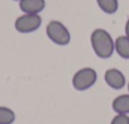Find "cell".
I'll list each match as a JSON object with an SVG mask.
<instances>
[{
	"mask_svg": "<svg viewBox=\"0 0 129 124\" xmlns=\"http://www.w3.org/2000/svg\"><path fill=\"white\" fill-rule=\"evenodd\" d=\"M90 43L92 47L94 53L103 59L110 58L115 52L114 48V39L110 33L104 28H96L92 30L90 36Z\"/></svg>",
	"mask_w": 129,
	"mask_h": 124,
	"instance_id": "cell-1",
	"label": "cell"
},
{
	"mask_svg": "<svg viewBox=\"0 0 129 124\" xmlns=\"http://www.w3.org/2000/svg\"><path fill=\"white\" fill-rule=\"evenodd\" d=\"M46 34L57 46H67L71 42V33L69 28L59 20H51L46 27Z\"/></svg>",
	"mask_w": 129,
	"mask_h": 124,
	"instance_id": "cell-2",
	"label": "cell"
},
{
	"mask_svg": "<svg viewBox=\"0 0 129 124\" xmlns=\"http://www.w3.org/2000/svg\"><path fill=\"white\" fill-rule=\"evenodd\" d=\"M98 72L92 67H82L72 76V86L77 91H85L96 84Z\"/></svg>",
	"mask_w": 129,
	"mask_h": 124,
	"instance_id": "cell-3",
	"label": "cell"
},
{
	"mask_svg": "<svg viewBox=\"0 0 129 124\" xmlns=\"http://www.w3.org/2000/svg\"><path fill=\"white\" fill-rule=\"evenodd\" d=\"M41 25H42V18L39 14H23L18 17L14 22L15 30L23 34L33 33Z\"/></svg>",
	"mask_w": 129,
	"mask_h": 124,
	"instance_id": "cell-4",
	"label": "cell"
},
{
	"mask_svg": "<svg viewBox=\"0 0 129 124\" xmlns=\"http://www.w3.org/2000/svg\"><path fill=\"white\" fill-rule=\"evenodd\" d=\"M104 80L109 87L113 90H120L126 85V79L124 74L118 69H109L104 74Z\"/></svg>",
	"mask_w": 129,
	"mask_h": 124,
	"instance_id": "cell-5",
	"label": "cell"
},
{
	"mask_svg": "<svg viewBox=\"0 0 129 124\" xmlns=\"http://www.w3.org/2000/svg\"><path fill=\"white\" fill-rule=\"evenodd\" d=\"M19 8L23 14H39L46 8V0H20Z\"/></svg>",
	"mask_w": 129,
	"mask_h": 124,
	"instance_id": "cell-6",
	"label": "cell"
},
{
	"mask_svg": "<svg viewBox=\"0 0 129 124\" xmlns=\"http://www.w3.org/2000/svg\"><path fill=\"white\" fill-rule=\"evenodd\" d=\"M111 108L116 114L129 115V94H123L116 96L111 103Z\"/></svg>",
	"mask_w": 129,
	"mask_h": 124,
	"instance_id": "cell-7",
	"label": "cell"
},
{
	"mask_svg": "<svg viewBox=\"0 0 129 124\" xmlns=\"http://www.w3.org/2000/svg\"><path fill=\"white\" fill-rule=\"evenodd\" d=\"M114 48L115 52L119 54V57L124 59H129V38L124 36H119L114 41Z\"/></svg>",
	"mask_w": 129,
	"mask_h": 124,
	"instance_id": "cell-8",
	"label": "cell"
},
{
	"mask_svg": "<svg viewBox=\"0 0 129 124\" xmlns=\"http://www.w3.org/2000/svg\"><path fill=\"white\" fill-rule=\"evenodd\" d=\"M96 4L105 14H115L119 9L118 0H96Z\"/></svg>",
	"mask_w": 129,
	"mask_h": 124,
	"instance_id": "cell-9",
	"label": "cell"
},
{
	"mask_svg": "<svg viewBox=\"0 0 129 124\" xmlns=\"http://www.w3.org/2000/svg\"><path fill=\"white\" fill-rule=\"evenodd\" d=\"M15 118L17 116L13 109L0 105V124H13Z\"/></svg>",
	"mask_w": 129,
	"mask_h": 124,
	"instance_id": "cell-10",
	"label": "cell"
},
{
	"mask_svg": "<svg viewBox=\"0 0 129 124\" xmlns=\"http://www.w3.org/2000/svg\"><path fill=\"white\" fill-rule=\"evenodd\" d=\"M110 124H129V115H126V114H116L111 119Z\"/></svg>",
	"mask_w": 129,
	"mask_h": 124,
	"instance_id": "cell-11",
	"label": "cell"
},
{
	"mask_svg": "<svg viewBox=\"0 0 129 124\" xmlns=\"http://www.w3.org/2000/svg\"><path fill=\"white\" fill-rule=\"evenodd\" d=\"M124 30H125V36L129 38V18L126 19V23H125V28H124Z\"/></svg>",
	"mask_w": 129,
	"mask_h": 124,
	"instance_id": "cell-12",
	"label": "cell"
},
{
	"mask_svg": "<svg viewBox=\"0 0 129 124\" xmlns=\"http://www.w3.org/2000/svg\"><path fill=\"white\" fill-rule=\"evenodd\" d=\"M126 86H128V91H129V82L126 84ZM128 94H129V92H128Z\"/></svg>",
	"mask_w": 129,
	"mask_h": 124,
	"instance_id": "cell-13",
	"label": "cell"
},
{
	"mask_svg": "<svg viewBox=\"0 0 129 124\" xmlns=\"http://www.w3.org/2000/svg\"><path fill=\"white\" fill-rule=\"evenodd\" d=\"M14 2H20V0H14Z\"/></svg>",
	"mask_w": 129,
	"mask_h": 124,
	"instance_id": "cell-14",
	"label": "cell"
}]
</instances>
